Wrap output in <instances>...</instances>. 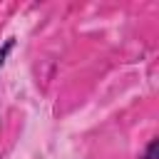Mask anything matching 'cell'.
Instances as JSON below:
<instances>
[{"instance_id": "6da1fadb", "label": "cell", "mask_w": 159, "mask_h": 159, "mask_svg": "<svg viewBox=\"0 0 159 159\" xmlns=\"http://www.w3.org/2000/svg\"><path fill=\"white\" fill-rule=\"evenodd\" d=\"M139 159H159V139H149L144 154H139Z\"/></svg>"}, {"instance_id": "7a4b0ae2", "label": "cell", "mask_w": 159, "mask_h": 159, "mask_svg": "<svg viewBox=\"0 0 159 159\" xmlns=\"http://www.w3.org/2000/svg\"><path fill=\"white\" fill-rule=\"evenodd\" d=\"M12 47H15V40H12V37L2 42V47H0V70H2V65H5V60H7V55L12 52Z\"/></svg>"}]
</instances>
